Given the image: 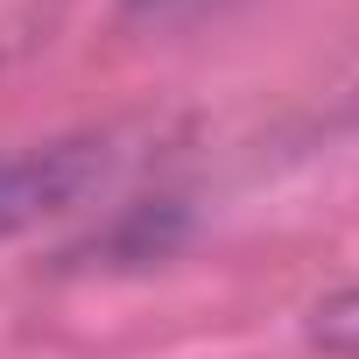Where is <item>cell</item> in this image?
<instances>
[{
    "label": "cell",
    "instance_id": "3",
    "mask_svg": "<svg viewBox=\"0 0 359 359\" xmlns=\"http://www.w3.org/2000/svg\"><path fill=\"white\" fill-rule=\"evenodd\" d=\"M127 8H134V15H141V8H176V0H127Z\"/></svg>",
    "mask_w": 359,
    "mask_h": 359
},
{
    "label": "cell",
    "instance_id": "1",
    "mask_svg": "<svg viewBox=\"0 0 359 359\" xmlns=\"http://www.w3.org/2000/svg\"><path fill=\"white\" fill-rule=\"evenodd\" d=\"M106 141H50L0 162V240H15L57 212H71L99 176H106Z\"/></svg>",
    "mask_w": 359,
    "mask_h": 359
},
{
    "label": "cell",
    "instance_id": "2",
    "mask_svg": "<svg viewBox=\"0 0 359 359\" xmlns=\"http://www.w3.org/2000/svg\"><path fill=\"white\" fill-rule=\"evenodd\" d=\"M310 345H324L338 359H359V282L338 289V296H324L310 310Z\"/></svg>",
    "mask_w": 359,
    "mask_h": 359
}]
</instances>
